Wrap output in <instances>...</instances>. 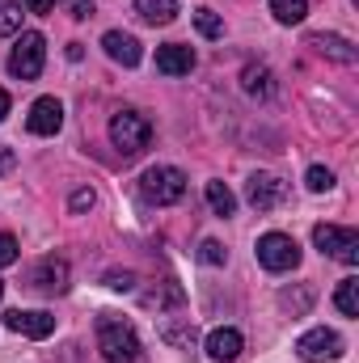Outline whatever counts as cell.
<instances>
[{"label":"cell","instance_id":"cell-1","mask_svg":"<svg viewBox=\"0 0 359 363\" xmlns=\"http://www.w3.org/2000/svg\"><path fill=\"white\" fill-rule=\"evenodd\" d=\"M97 351L106 363H136L140 359V334L131 321H123L118 313H101L97 317Z\"/></svg>","mask_w":359,"mask_h":363},{"label":"cell","instance_id":"cell-2","mask_svg":"<svg viewBox=\"0 0 359 363\" xmlns=\"http://www.w3.org/2000/svg\"><path fill=\"white\" fill-rule=\"evenodd\" d=\"M110 144H114L123 157H140V152L153 144V123H148V114H140V110H114V114H110Z\"/></svg>","mask_w":359,"mask_h":363},{"label":"cell","instance_id":"cell-3","mask_svg":"<svg viewBox=\"0 0 359 363\" xmlns=\"http://www.w3.org/2000/svg\"><path fill=\"white\" fill-rule=\"evenodd\" d=\"M140 194L153 207H174L182 194H186V174H182L178 165H153L140 178Z\"/></svg>","mask_w":359,"mask_h":363},{"label":"cell","instance_id":"cell-4","mask_svg":"<svg viewBox=\"0 0 359 363\" xmlns=\"http://www.w3.org/2000/svg\"><path fill=\"white\" fill-rule=\"evenodd\" d=\"M43 64H47V38L38 30H21L17 43H13V51H9V72L17 81H38Z\"/></svg>","mask_w":359,"mask_h":363},{"label":"cell","instance_id":"cell-5","mask_svg":"<svg viewBox=\"0 0 359 363\" xmlns=\"http://www.w3.org/2000/svg\"><path fill=\"white\" fill-rule=\"evenodd\" d=\"M254 254H258L263 271H270V274H287L300 267V245L287 233H263L258 245H254Z\"/></svg>","mask_w":359,"mask_h":363},{"label":"cell","instance_id":"cell-6","mask_svg":"<svg viewBox=\"0 0 359 363\" xmlns=\"http://www.w3.org/2000/svg\"><path fill=\"white\" fill-rule=\"evenodd\" d=\"M313 245H317L326 258L343 262V267H359V233L355 228H343V224H317V228H313Z\"/></svg>","mask_w":359,"mask_h":363},{"label":"cell","instance_id":"cell-7","mask_svg":"<svg viewBox=\"0 0 359 363\" xmlns=\"http://www.w3.org/2000/svg\"><path fill=\"white\" fill-rule=\"evenodd\" d=\"M343 351H347L343 334H338V330H326V325H317V330H309V334H300V338H296V355H300L304 363L343 359Z\"/></svg>","mask_w":359,"mask_h":363},{"label":"cell","instance_id":"cell-8","mask_svg":"<svg viewBox=\"0 0 359 363\" xmlns=\"http://www.w3.org/2000/svg\"><path fill=\"white\" fill-rule=\"evenodd\" d=\"M30 287H34L38 296H64V291L72 287V267H68V258L47 254V258L30 271Z\"/></svg>","mask_w":359,"mask_h":363},{"label":"cell","instance_id":"cell-9","mask_svg":"<svg viewBox=\"0 0 359 363\" xmlns=\"http://www.w3.org/2000/svg\"><path fill=\"white\" fill-rule=\"evenodd\" d=\"M283 199H287V182L279 178V174H267V169L250 174V182H245V203L254 211H275Z\"/></svg>","mask_w":359,"mask_h":363},{"label":"cell","instance_id":"cell-10","mask_svg":"<svg viewBox=\"0 0 359 363\" xmlns=\"http://www.w3.org/2000/svg\"><path fill=\"white\" fill-rule=\"evenodd\" d=\"M4 325L13 334H21V338H51L55 334V317L47 308H9Z\"/></svg>","mask_w":359,"mask_h":363},{"label":"cell","instance_id":"cell-11","mask_svg":"<svg viewBox=\"0 0 359 363\" xmlns=\"http://www.w3.org/2000/svg\"><path fill=\"white\" fill-rule=\"evenodd\" d=\"M64 127V101L60 97H38L26 114V131L30 135H60Z\"/></svg>","mask_w":359,"mask_h":363},{"label":"cell","instance_id":"cell-12","mask_svg":"<svg viewBox=\"0 0 359 363\" xmlns=\"http://www.w3.org/2000/svg\"><path fill=\"white\" fill-rule=\"evenodd\" d=\"M101 51H106L114 64H123V68H136V64L144 60L140 38H136V34H123V30H106V34H101Z\"/></svg>","mask_w":359,"mask_h":363},{"label":"cell","instance_id":"cell-13","mask_svg":"<svg viewBox=\"0 0 359 363\" xmlns=\"http://www.w3.org/2000/svg\"><path fill=\"white\" fill-rule=\"evenodd\" d=\"M309 47L317 51V55H326V60H334V64H355L359 51L351 38H343V34H309Z\"/></svg>","mask_w":359,"mask_h":363},{"label":"cell","instance_id":"cell-14","mask_svg":"<svg viewBox=\"0 0 359 363\" xmlns=\"http://www.w3.org/2000/svg\"><path fill=\"white\" fill-rule=\"evenodd\" d=\"M207 355L216 363H233L237 355H241V347H245V338H241V330H233V325H220V330H211L207 334Z\"/></svg>","mask_w":359,"mask_h":363},{"label":"cell","instance_id":"cell-15","mask_svg":"<svg viewBox=\"0 0 359 363\" xmlns=\"http://www.w3.org/2000/svg\"><path fill=\"white\" fill-rule=\"evenodd\" d=\"M157 72H165V77H190L194 72V51L182 47V43L157 47Z\"/></svg>","mask_w":359,"mask_h":363},{"label":"cell","instance_id":"cell-16","mask_svg":"<svg viewBox=\"0 0 359 363\" xmlns=\"http://www.w3.org/2000/svg\"><path fill=\"white\" fill-rule=\"evenodd\" d=\"M131 9H136V17L148 21V26H170V21L182 13L178 0H136Z\"/></svg>","mask_w":359,"mask_h":363},{"label":"cell","instance_id":"cell-17","mask_svg":"<svg viewBox=\"0 0 359 363\" xmlns=\"http://www.w3.org/2000/svg\"><path fill=\"white\" fill-rule=\"evenodd\" d=\"M241 89L250 93V97H258V101H267V97H275V72H270L267 64H250L241 72Z\"/></svg>","mask_w":359,"mask_h":363},{"label":"cell","instance_id":"cell-18","mask_svg":"<svg viewBox=\"0 0 359 363\" xmlns=\"http://www.w3.org/2000/svg\"><path fill=\"white\" fill-rule=\"evenodd\" d=\"M140 300H144V308H157V313H161V308H178V304H182V287H178V283H170V279H165L161 287L144 291Z\"/></svg>","mask_w":359,"mask_h":363},{"label":"cell","instance_id":"cell-19","mask_svg":"<svg viewBox=\"0 0 359 363\" xmlns=\"http://www.w3.org/2000/svg\"><path fill=\"white\" fill-rule=\"evenodd\" d=\"M207 207H211L216 216H224V220H228V216L237 211V194H233L224 182H207Z\"/></svg>","mask_w":359,"mask_h":363},{"label":"cell","instance_id":"cell-20","mask_svg":"<svg viewBox=\"0 0 359 363\" xmlns=\"http://www.w3.org/2000/svg\"><path fill=\"white\" fill-rule=\"evenodd\" d=\"M270 13L279 26H300L309 17V0H270Z\"/></svg>","mask_w":359,"mask_h":363},{"label":"cell","instance_id":"cell-21","mask_svg":"<svg viewBox=\"0 0 359 363\" xmlns=\"http://www.w3.org/2000/svg\"><path fill=\"white\" fill-rule=\"evenodd\" d=\"M334 308L343 317H359V279H343L334 291Z\"/></svg>","mask_w":359,"mask_h":363},{"label":"cell","instance_id":"cell-22","mask_svg":"<svg viewBox=\"0 0 359 363\" xmlns=\"http://www.w3.org/2000/svg\"><path fill=\"white\" fill-rule=\"evenodd\" d=\"M21 17H26V4L21 0H0V38L17 34L21 30Z\"/></svg>","mask_w":359,"mask_h":363},{"label":"cell","instance_id":"cell-23","mask_svg":"<svg viewBox=\"0 0 359 363\" xmlns=\"http://www.w3.org/2000/svg\"><path fill=\"white\" fill-rule=\"evenodd\" d=\"M194 30H199L203 38H220V34H224V21H220V13H211V9H199V13H194Z\"/></svg>","mask_w":359,"mask_h":363},{"label":"cell","instance_id":"cell-24","mask_svg":"<svg viewBox=\"0 0 359 363\" xmlns=\"http://www.w3.org/2000/svg\"><path fill=\"white\" fill-rule=\"evenodd\" d=\"M304 186H309L313 194H326V190H334V169H326V165H313V169L304 174Z\"/></svg>","mask_w":359,"mask_h":363},{"label":"cell","instance_id":"cell-25","mask_svg":"<svg viewBox=\"0 0 359 363\" xmlns=\"http://www.w3.org/2000/svg\"><path fill=\"white\" fill-rule=\"evenodd\" d=\"M199 262H207V267H224V262H228V250H224L220 241L207 237V241L199 245Z\"/></svg>","mask_w":359,"mask_h":363},{"label":"cell","instance_id":"cell-26","mask_svg":"<svg viewBox=\"0 0 359 363\" xmlns=\"http://www.w3.org/2000/svg\"><path fill=\"white\" fill-rule=\"evenodd\" d=\"M17 258H21V250H17V241H13L9 233H0V271H4V267H13Z\"/></svg>","mask_w":359,"mask_h":363},{"label":"cell","instance_id":"cell-27","mask_svg":"<svg viewBox=\"0 0 359 363\" xmlns=\"http://www.w3.org/2000/svg\"><path fill=\"white\" fill-rule=\"evenodd\" d=\"M106 287H114V291H131V287H136V274L131 271H110L106 274Z\"/></svg>","mask_w":359,"mask_h":363},{"label":"cell","instance_id":"cell-28","mask_svg":"<svg viewBox=\"0 0 359 363\" xmlns=\"http://www.w3.org/2000/svg\"><path fill=\"white\" fill-rule=\"evenodd\" d=\"M93 203H97V194H93L89 186H85V190H72V199H68V207H72V211H89Z\"/></svg>","mask_w":359,"mask_h":363},{"label":"cell","instance_id":"cell-29","mask_svg":"<svg viewBox=\"0 0 359 363\" xmlns=\"http://www.w3.org/2000/svg\"><path fill=\"white\" fill-rule=\"evenodd\" d=\"M64 9H68V17H77V21L93 17V0H64Z\"/></svg>","mask_w":359,"mask_h":363},{"label":"cell","instance_id":"cell-30","mask_svg":"<svg viewBox=\"0 0 359 363\" xmlns=\"http://www.w3.org/2000/svg\"><path fill=\"white\" fill-rule=\"evenodd\" d=\"M55 0H26V13H51Z\"/></svg>","mask_w":359,"mask_h":363},{"label":"cell","instance_id":"cell-31","mask_svg":"<svg viewBox=\"0 0 359 363\" xmlns=\"http://www.w3.org/2000/svg\"><path fill=\"white\" fill-rule=\"evenodd\" d=\"M9 106H13V101H9V93L0 89V123H4V118H9Z\"/></svg>","mask_w":359,"mask_h":363},{"label":"cell","instance_id":"cell-32","mask_svg":"<svg viewBox=\"0 0 359 363\" xmlns=\"http://www.w3.org/2000/svg\"><path fill=\"white\" fill-rule=\"evenodd\" d=\"M0 300H4V279H0Z\"/></svg>","mask_w":359,"mask_h":363}]
</instances>
